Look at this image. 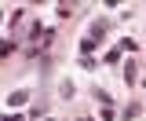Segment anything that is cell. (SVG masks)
Returning <instances> with one entry per match:
<instances>
[{"label": "cell", "mask_w": 146, "mask_h": 121, "mask_svg": "<svg viewBox=\"0 0 146 121\" xmlns=\"http://www.w3.org/2000/svg\"><path fill=\"white\" fill-rule=\"evenodd\" d=\"M95 99H99V106H102V121H113V95L102 92V88H95Z\"/></svg>", "instance_id": "1"}, {"label": "cell", "mask_w": 146, "mask_h": 121, "mask_svg": "<svg viewBox=\"0 0 146 121\" xmlns=\"http://www.w3.org/2000/svg\"><path fill=\"white\" fill-rule=\"evenodd\" d=\"M26 103H29V92H26V88H18V92L7 95V106H26Z\"/></svg>", "instance_id": "2"}, {"label": "cell", "mask_w": 146, "mask_h": 121, "mask_svg": "<svg viewBox=\"0 0 146 121\" xmlns=\"http://www.w3.org/2000/svg\"><path fill=\"white\" fill-rule=\"evenodd\" d=\"M106 30H110V22H106V18H95V22H91V33H88V37H95V40H99V37H106Z\"/></svg>", "instance_id": "3"}, {"label": "cell", "mask_w": 146, "mask_h": 121, "mask_svg": "<svg viewBox=\"0 0 146 121\" xmlns=\"http://www.w3.org/2000/svg\"><path fill=\"white\" fill-rule=\"evenodd\" d=\"M55 11H58V18H70V15H77V7H73V4H58Z\"/></svg>", "instance_id": "4"}, {"label": "cell", "mask_w": 146, "mask_h": 121, "mask_svg": "<svg viewBox=\"0 0 146 121\" xmlns=\"http://www.w3.org/2000/svg\"><path fill=\"white\" fill-rule=\"evenodd\" d=\"M135 114H139V103H128V106H124V110H121V118H128V121L135 118Z\"/></svg>", "instance_id": "5"}, {"label": "cell", "mask_w": 146, "mask_h": 121, "mask_svg": "<svg viewBox=\"0 0 146 121\" xmlns=\"http://www.w3.org/2000/svg\"><path fill=\"white\" fill-rule=\"evenodd\" d=\"M95 44H99V40H95V37H84V40H80V52L88 55V52H91V48H95Z\"/></svg>", "instance_id": "6"}, {"label": "cell", "mask_w": 146, "mask_h": 121, "mask_svg": "<svg viewBox=\"0 0 146 121\" xmlns=\"http://www.w3.org/2000/svg\"><path fill=\"white\" fill-rule=\"evenodd\" d=\"M58 95H62V99H70V95H73V85H70V81H62V85H58Z\"/></svg>", "instance_id": "7"}, {"label": "cell", "mask_w": 146, "mask_h": 121, "mask_svg": "<svg viewBox=\"0 0 146 121\" xmlns=\"http://www.w3.org/2000/svg\"><path fill=\"white\" fill-rule=\"evenodd\" d=\"M124 81H128V85H135V66H131V63L124 66Z\"/></svg>", "instance_id": "8"}, {"label": "cell", "mask_w": 146, "mask_h": 121, "mask_svg": "<svg viewBox=\"0 0 146 121\" xmlns=\"http://www.w3.org/2000/svg\"><path fill=\"white\" fill-rule=\"evenodd\" d=\"M4 121H22V118H18V114H7V118H4Z\"/></svg>", "instance_id": "9"}]
</instances>
